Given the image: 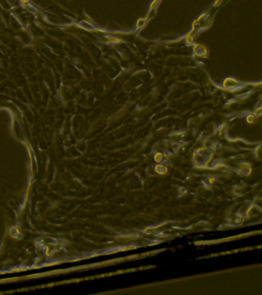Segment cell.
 Instances as JSON below:
<instances>
[{
	"label": "cell",
	"mask_w": 262,
	"mask_h": 295,
	"mask_svg": "<svg viewBox=\"0 0 262 295\" xmlns=\"http://www.w3.org/2000/svg\"><path fill=\"white\" fill-rule=\"evenodd\" d=\"M239 86H240V82L238 80L231 77L224 79L222 82V86L227 89H234V88H238Z\"/></svg>",
	"instance_id": "6da1fadb"
},
{
	"label": "cell",
	"mask_w": 262,
	"mask_h": 295,
	"mask_svg": "<svg viewBox=\"0 0 262 295\" xmlns=\"http://www.w3.org/2000/svg\"><path fill=\"white\" fill-rule=\"evenodd\" d=\"M193 52L198 57H206L207 55V48L201 44L196 43L193 45Z\"/></svg>",
	"instance_id": "7a4b0ae2"
},
{
	"label": "cell",
	"mask_w": 262,
	"mask_h": 295,
	"mask_svg": "<svg viewBox=\"0 0 262 295\" xmlns=\"http://www.w3.org/2000/svg\"><path fill=\"white\" fill-rule=\"evenodd\" d=\"M149 17H150V15H147V16L145 17V18H139V19H138V20L136 21L135 23L136 29L138 30V29H142L143 27L145 26V24L147 23V22L148 21Z\"/></svg>",
	"instance_id": "3957f363"
},
{
	"label": "cell",
	"mask_w": 262,
	"mask_h": 295,
	"mask_svg": "<svg viewBox=\"0 0 262 295\" xmlns=\"http://www.w3.org/2000/svg\"><path fill=\"white\" fill-rule=\"evenodd\" d=\"M193 32L194 30H192L191 32H190L189 33L187 34L185 36V42L189 45H192L194 42V36H193Z\"/></svg>",
	"instance_id": "277c9868"
},
{
	"label": "cell",
	"mask_w": 262,
	"mask_h": 295,
	"mask_svg": "<svg viewBox=\"0 0 262 295\" xmlns=\"http://www.w3.org/2000/svg\"><path fill=\"white\" fill-rule=\"evenodd\" d=\"M160 1H161V0H153L152 2V3L150 4V6H149V10H148V15H150L151 12H152L153 10L157 7L158 5V3H160Z\"/></svg>",
	"instance_id": "5b68a950"
},
{
	"label": "cell",
	"mask_w": 262,
	"mask_h": 295,
	"mask_svg": "<svg viewBox=\"0 0 262 295\" xmlns=\"http://www.w3.org/2000/svg\"><path fill=\"white\" fill-rule=\"evenodd\" d=\"M122 42V40L121 38H117V37H106V42H109V43H119Z\"/></svg>",
	"instance_id": "8992f818"
},
{
	"label": "cell",
	"mask_w": 262,
	"mask_h": 295,
	"mask_svg": "<svg viewBox=\"0 0 262 295\" xmlns=\"http://www.w3.org/2000/svg\"><path fill=\"white\" fill-rule=\"evenodd\" d=\"M255 119V115H253V114H248V116H247V118H246V120H247V121H248V123H252V122H254Z\"/></svg>",
	"instance_id": "52a82bcc"
},
{
	"label": "cell",
	"mask_w": 262,
	"mask_h": 295,
	"mask_svg": "<svg viewBox=\"0 0 262 295\" xmlns=\"http://www.w3.org/2000/svg\"><path fill=\"white\" fill-rule=\"evenodd\" d=\"M261 108H258V109L255 112V115H256V116H261Z\"/></svg>",
	"instance_id": "ba28073f"
},
{
	"label": "cell",
	"mask_w": 262,
	"mask_h": 295,
	"mask_svg": "<svg viewBox=\"0 0 262 295\" xmlns=\"http://www.w3.org/2000/svg\"><path fill=\"white\" fill-rule=\"evenodd\" d=\"M222 2V0H214V3H213V5L214 6H218L221 4V3Z\"/></svg>",
	"instance_id": "9c48e42d"
}]
</instances>
